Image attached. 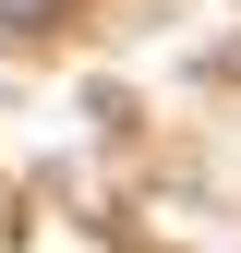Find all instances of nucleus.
I'll list each match as a JSON object with an SVG mask.
<instances>
[{
    "mask_svg": "<svg viewBox=\"0 0 241 253\" xmlns=\"http://www.w3.org/2000/svg\"><path fill=\"white\" fill-rule=\"evenodd\" d=\"M60 12V0H0V24H48Z\"/></svg>",
    "mask_w": 241,
    "mask_h": 253,
    "instance_id": "1",
    "label": "nucleus"
}]
</instances>
